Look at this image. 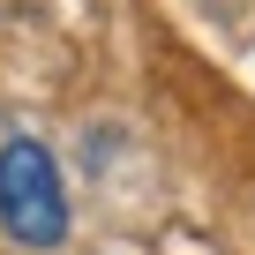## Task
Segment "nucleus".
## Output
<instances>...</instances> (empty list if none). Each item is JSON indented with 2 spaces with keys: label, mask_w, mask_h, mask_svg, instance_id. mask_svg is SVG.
Segmentation results:
<instances>
[{
  "label": "nucleus",
  "mask_w": 255,
  "mask_h": 255,
  "mask_svg": "<svg viewBox=\"0 0 255 255\" xmlns=\"http://www.w3.org/2000/svg\"><path fill=\"white\" fill-rule=\"evenodd\" d=\"M0 225L23 248H60L68 240V188H60V165L38 135H8L0 143Z\"/></svg>",
  "instance_id": "f257e3e1"
}]
</instances>
